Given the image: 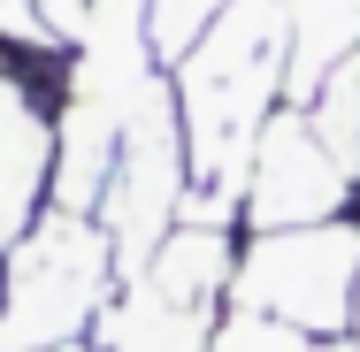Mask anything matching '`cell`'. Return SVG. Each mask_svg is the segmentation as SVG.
<instances>
[{
	"label": "cell",
	"mask_w": 360,
	"mask_h": 352,
	"mask_svg": "<svg viewBox=\"0 0 360 352\" xmlns=\"http://www.w3.org/2000/svg\"><path fill=\"white\" fill-rule=\"evenodd\" d=\"M222 8H230V0H146V39H153V62L169 70V62H176V54H184V46H192V39L222 15Z\"/></svg>",
	"instance_id": "ba28073f"
},
{
	"label": "cell",
	"mask_w": 360,
	"mask_h": 352,
	"mask_svg": "<svg viewBox=\"0 0 360 352\" xmlns=\"http://www.w3.org/2000/svg\"><path fill=\"white\" fill-rule=\"evenodd\" d=\"M299 107H307L314 138L330 145V161L360 184V54L345 62V70H330L322 84H314V100H299Z\"/></svg>",
	"instance_id": "52a82bcc"
},
{
	"label": "cell",
	"mask_w": 360,
	"mask_h": 352,
	"mask_svg": "<svg viewBox=\"0 0 360 352\" xmlns=\"http://www.w3.org/2000/svg\"><path fill=\"white\" fill-rule=\"evenodd\" d=\"M360 184L330 161V145L314 138L307 107H276L269 131L253 145V176H245V230H307V222H338Z\"/></svg>",
	"instance_id": "5b68a950"
},
{
	"label": "cell",
	"mask_w": 360,
	"mask_h": 352,
	"mask_svg": "<svg viewBox=\"0 0 360 352\" xmlns=\"http://www.w3.org/2000/svg\"><path fill=\"white\" fill-rule=\"evenodd\" d=\"M123 283L115 237L100 214L46 207L0 268V352H62L84 345Z\"/></svg>",
	"instance_id": "7a4b0ae2"
},
{
	"label": "cell",
	"mask_w": 360,
	"mask_h": 352,
	"mask_svg": "<svg viewBox=\"0 0 360 352\" xmlns=\"http://www.w3.org/2000/svg\"><path fill=\"white\" fill-rule=\"evenodd\" d=\"M353 291H360V214L307 222V230H253L238 245L230 306L269 314L314 345L353 337Z\"/></svg>",
	"instance_id": "277c9868"
},
{
	"label": "cell",
	"mask_w": 360,
	"mask_h": 352,
	"mask_svg": "<svg viewBox=\"0 0 360 352\" xmlns=\"http://www.w3.org/2000/svg\"><path fill=\"white\" fill-rule=\"evenodd\" d=\"M360 54V0H284V100H314V84Z\"/></svg>",
	"instance_id": "8992f818"
},
{
	"label": "cell",
	"mask_w": 360,
	"mask_h": 352,
	"mask_svg": "<svg viewBox=\"0 0 360 352\" xmlns=\"http://www.w3.org/2000/svg\"><path fill=\"white\" fill-rule=\"evenodd\" d=\"M322 352H360V345H353V337H338V345H322Z\"/></svg>",
	"instance_id": "30bf717a"
},
{
	"label": "cell",
	"mask_w": 360,
	"mask_h": 352,
	"mask_svg": "<svg viewBox=\"0 0 360 352\" xmlns=\"http://www.w3.org/2000/svg\"><path fill=\"white\" fill-rule=\"evenodd\" d=\"M207 352H322V345L299 337V330H284V322H269V314H238V306H230Z\"/></svg>",
	"instance_id": "9c48e42d"
},
{
	"label": "cell",
	"mask_w": 360,
	"mask_h": 352,
	"mask_svg": "<svg viewBox=\"0 0 360 352\" xmlns=\"http://www.w3.org/2000/svg\"><path fill=\"white\" fill-rule=\"evenodd\" d=\"M230 276H238V237L207 230V222H176L153 261L115 283L92 345L100 352H207L230 306Z\"/></svg>",
	"instance_id": "3957f363"
},
{
	"label": "cell",
	"mask_w": 360,
	"mask_h": 352,
	"mask_svg": "<svg viewBox=\"0 0 360 352\" xmlns=\"http://www.w3.org/2000/svg\"><path fill=\"white\" fill-rule=\"evenodd\" d=\"M192 192L176 222L230 230L245 214V176L269 115L284 107V0H230L215 23L169 62Z\"/></svg>",
	"instance_id": "6da1fadb"
}]
</instances>
